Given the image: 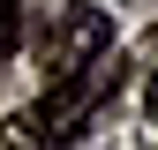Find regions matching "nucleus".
Masks as SVG:
<instances>
[{"label": "nucleus", "instance_id": "1", "mask_svg": "<svg viewBox=\"0 0 158 150\" xmlns=\"http://www.w3.org/2000/svg\"><path fill=\"white\" fill-rule=\"evenodd\" d=\"M121 90V60H98V68H83V75H68V83H53L45 98H38V112H23L30 120V135L38 143H68V135H83V128L98 120V105Z\"/></svg>", "mask_w": 158, "mask_h": 150}, {"label": "nucleus", "instance_id": "2", "mask_svg": "<svg viewBox=\"0 0 158 150\" xmlns=\"http://www.w3.org/2000/svg\"><path fill=\"white\" fill-rule=\"evenodd\" d=\"M38 53H45V75H53V83H68V75H83V68H98L113 53V15L90 8V0H75V8H60L45 23V45H38Z\"/></svg>", "mask_w": 158, "mask_h": 150}, {"label": "nucleus", "instance_id": "3", "mask_svg": "<svg viewBox=\"0 0 158 150\" xmlns=\"http://www.w3.org/2000/svg\"><path fill=\"white\" fill-rule=\"evenodd\" d=\"M15 30H23V0H0V60L15 53Z\"/></svg>", "mask_w": 158, "mask_h": 150}, {"label": "nucleus", "instance_id": "4", "mask_svg": "<svg viewBox=\"0 0 158 150\" xmlns=\"http://www.w3.org/2000/svg\"><path fill=\"white\" fill-rule=\"evenodd\" d=\"M143 105H151V120H158V75H151V90H143Z\"/></svg>", "mask_w": 158, "mask_h": 150}]
</instances>
